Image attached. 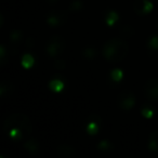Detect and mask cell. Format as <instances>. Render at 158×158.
Segmentation results:
<instances>
[{"label": "cell", "mask_w": 158, "mask_h": 158, "mask_svg": "<svg viewBox=\"0 0 158 158\" xmlns=\"http://www.w3.org/2000/svg\"><path fill=\"white\" fill-rule=\"evenodd\" d=\"M119 20V14L116 11H110L106 13L105 22L108 26H114Z\"/></svg>", "instance_id": "2e32d148"}, {"label": "cell", "mask_w": 158, "mask_h": 158, "mask_svg": "<svg viewBox=\"0 0 158 158\" xmlns=\"http://www.w3.org/2000/svg\"><path fill=\"white\" fill-rule=\"evenodd\" d=\"M155 26H156V28L158 29V19H157V21H156V23H155Z\"/></svg>", "instance_id": "484cf974"}, {"label": "cell", "mask_w": 158, "mask_h": 158, "mask_svg": "<svg viewBox=\"0 0 158 158\" xmlns=\"http://www.w3.org/2000/svg\"><path fill=\"white\" fill-rule=\"evenodd\" d=\"M110 77H112V79L114 81L119 82L123 77V70L119 69V68H115V69H113L112 72H110Z\"/></svg>", "instance_id": "7402d4cb"}, {"label": "cell", "mask_w": 158, "mask_h": 158, "mask_svg": "<svg viewBox=\"0 0 158 158\" xmlns=\"http://www.w3.org/2000/svg\"><path fill=\"white\" fill-rule=\"evenodd\" d=\"M129 46L123 38H112L107 40L103 47V56L110 63H118L127 56Z\"/></svg>", "instance_id": "7a4b0ae2"}, {"label": "cell", "mask_w": 158, "mask_h": 158, "mask_svg": "<svg viewBox=\"0 0 158 158\" xmlns=\"http://www.w3.org/2000/svg\"><path fill=\"white\" fill-rule=\"evenodd\" d=\"M49 87L54 92H61L64 89V82L62 80H60V79H53L49 84Z\"/></svg>", "instance_id": "e0dca14e"}, {"label": "cell", "mask_w": 158, "mask_h": 158, "mask_svg": "<svg viewBox=\"0 0 158 158\" xmlns=\"http://www.w3.org/2000/svg\"><path fill=\"white\" fill-rule=\"evenodd\" d=\"M8 54H9L8 49L6 48L5 44H1V46H0V64H1L2 66L7 63Z\"/></svg>", "instance_id": "ffe728a7"}, {"label": "cell", "mask_w": 158, "mask_h": 158, "mask_svg": "<svg viewBox=\"0 0 158 158\" xmlns=\"http://www.w3.org/2000/svg\"><path fill=\"white\" fill-rule=\"evenodd\" d=\"M57 154H59V156H61V157L70 158L76 155V151H75V148L73 146H69V145H67V144H63L57 147Z\"/></svg>", "instance_id": "8fae6325"}, {"label": "cell", "mask_w": 158, "mask_h": 158, "mask_svg": "<svg viewBox=\"0 0 158 158\" xmlns=\"http://www.w3.org/2000/svg\"><path fill=\"white\" fill-rule=\"evenodd\" d=\"M47 1H48V2L50 3V5H55V3L59 2L60 0H47Z\"/></svg>", "instance_id": "d4e9b609"}, {"label": "cell", "mask_w": 158, "mask_h": 158, "mask_svg": "<svg viewBox=\"0 0 158 158\" xmlns=\"http://www.w3.org/2000/svg\"><path fill=\"white\" fill-rule=\"evenodd\" d=\"M141 114L144 118H153L154 115H155V108L152 105H144L141 110Z\"/></svg>", "instance_id": "ac0fdd59"}, {"label": "cell", "mask_w": 158, "mask_h": 158, "mask_svg": "<svg viewBox=\"0 0 158 158\" xmlns=\"http://www.w3.org/2000/svg\"><path fill=\"white\" fill-rule=\"evenodd\" d=\"M66 21V14L63 11H57L54 10L51 13H49V15L47 16V23L49 24V26L51 27H59L61 25L64 24V22Z\"/></svg>", "instance_id": "8992f818"}, {"label": "cell", "mask_w": 158, "mask_h": 158, "mask_svg": "<svg viewBox=\"0 0 158 158\" xmlns=\"http://www.w3.org/2000/svg\"><path fill=\"white\" fill-rule=\"evenodd\" d=\"M35 64V59L31 54H24L22 57V65L25 68H31L33 67V65Z\"/></svg>", "instance_id": "d6986e66"}, {"label": "cell", "mask_w": 158, "mask_h": 158, "mask_svg": "<svg viewBox=\"0 0 158 158\" xmlns=\"http://www.w3.org/2000/svg\"><path fill=\"white\" fill-rule=\"evenodd\" d=\"M54 67L59 70L64 69V68H65V62H64L63 60H57L54 63Z\"/></svg>", "instance_id": "cb8c5ba5"}, {"label": "cell", "mask_w": 158, "mask_h": 158, "mask_svg": "<svg viewBox=\"0 0 158 158\" xmlns=\"http://www.w3.org/2000/svg\"><path fill=\"white\" fill-rule=\"evenodd\" d=\"M69 9H70V11H73V12L80 11V10L84 9V2H82L81 0H75V1H73V2L70 3Z\"/></svg>", "instance_id": "603a6c76"}, {"label": "cell", "mask_w": 158, "mask_h": 158, "mask_svg": "<svg viewBox=\"0 0 158 158\" xmlns=\"http://www.w3.org/2000/svg\"><path fill=\"white\" fill-rule=\"evenodd\" d=\"M14 91V87L11 82H3L1 86H0V97L2 99L10 97V95L13 93Z\"/></svg>", "instance_id": "5bb4252c"}, {"label": "cell", "mask_w": 158, "mask_h": 158, "mask_svg": "<svg viewBox=\"0 0 158 158\" xmlns=\"http://www.w3.org/2000/svg\"><path fill=\"white\" fill-rule=\"evenodd\" d=\"M101 119L97 116V115H92L89 118V123L87 125V132H88L90 135H94L99 132L100 130V126H101Z\"/></svg>", "instance_id": "9c48e42d"}, {"label": "cell", "mask_w": 158, "mask_h": 158, "mask_svg": "<svg viewBox=\"0 0 158 158\" xmlns=\"http://www.w3.org/2000/svg\"><path fill=\"white\" fill-rule=\"evenodd\" d=\"M24 148L31 154L35 155V154H38V152H39V143L35 139H29L24 143Z\"/></svg>", "instance_id": "4fadbf2b"}, {"label": "cell", "mask_w": 158, "mask_h": 158, "mask_svg": "<svg viewBox=\"0 0 158 158\" xmlns=\"http://www.w3.org/2000/svg\"><path fill=\"white\" fill-rule=\"evenodd\" d=\"M134 11L140 15H145L153 11L154 5L151 0H135L133 5Z\"/></svg>", "instance_id": "52a82bcc"}, {"label": "cell", "mask_w": 158, "mask_h": 158, "mask_svg": "<svg viewBox=\"0 0 158 158\" xmlns=\"http://www.w3.org/2000/svg\"><path fill=\"white\" fill-rule=\"evenodd\" d=\"M118 104L123 110H130L135 105V97L129 90H123L118 97Z\"/></svg>", "instance_id": "277c9868"}, {"label": "cell", "mask_w": 158, "mask_h": 158, "mask_svg": "<svg viewBox=\"0 0 158 158\" xmlns=\"http://www.w3.org/2000/svg\"><path fill=\"white\" fill-rule=\"evenodd\" d=\"M148 56L153 60H158V35H153L147 40Z\"/></svg>", "instance_id": "ba28073f"}, {"label": "cell", "mask_w": 158, "mask_h": 158, "mask_svg": "<svg viewBox=\"0 0 158 158\" xmlns=\"http://www.w3.org/2000/svg\"><path fill=\"white\" fill-rule=\"evenodd\" d=\"M65 49V41L59 35L52 36L47 44V53L50 57H57L63 53Z\"/></svg>", "instance_id": "3957f363"}, {"label": "cell", "mask_w": 158, "mask_h": 158, "mask_svg": "<svg viewBox=\"0 0 158 158\" xmlns=\"http://www.w3.org/2000/svg\"><path fill=\"white\" fill-rule=\"evenodd\" d=\"M97 54H98V51L95 50L94 48H86L82 51V55H84L86 59H89V60H92V59H94V57H97Z\"/></svg>", "instance_id": "44dd1931"}, {"label": "cell", "mask_w": 158, "mask_h": 158, "mask_svg": "<svg viewBox=\"0 0 158 158\" xmlns=\"http://www.w3.org/2000/svg\"><path fill=\"white\" fill-rule=\"evenodd\" d=\"M144 94L151 101H158V79L152 78L144 86Z\"/></svg>", "instance_id": "5b68a950"}, {"label": "cell", "mask_w": 158, "mask_h": 158, "mask_svg": "<svg viewBox=\"0 0 158 158\" xmlns=\"http://www.w3.org/2000/svg\"><path fill=\"white\" fill-rule=\"evenodd\" d=\"M22 39H23V34L21 31L14 29V31H11V34H10V42H11V47L13 48V53L16 52V49L20 46Z\"/></svg>", "instance_id": "30bf717a"}, {"label": "cell", "mask_w": 158, "mask_h": 158, "mask_svg": "<svg viewBox=\"0 0 158 158\" xmlns=\"http://www.w3.org/2000/svg\"><path fill=\"white\" fill-rule=\"evenodd\" d=\"M3 130L14 142L29 136L33 130L29 117L22 113H14L6 118L3 123Z\"/></svg>", "instance_id": "6da1fadb"}, {"label": "cell", "mask_w": 158, "mask_h": 158, "mask_svg": "<svg viewBox=\"0 0 158 158\" xmlns=\"http://www.w3.org/2000/svg\"><path fill=\"white\" fill-rule=\"evenodd\" d=\"M98 149H99L101 153L108 154L110 152H113L114 149V145L112 144L110 140H102L101 142L98 144Z\"/></svg>", "instance_id": "9a60e30c"}, {"label": "cell", "mask_w": 158, "mask_h": 158, "mask_svg": "<svg viewBox=\"0 0 158 158\" xmlns=\"http://www.w3.org/2000/svg\"><path fill=\"white\" fill-rule=\"evenodd\" d=\"M147 148L152 153L158 154V131H154L149 134L148 141H147Z\"/></svg>", "instance_id": "7c38bea8"}]
</instances>
